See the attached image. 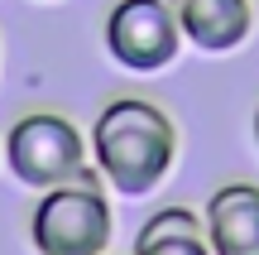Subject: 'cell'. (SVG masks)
Masks as SVG:
<instances>
[{
  "label": "cell",
  "mask_w": 259,
  "mask_h": 255,
  "mask_svg": "<svg viewBox=\"0 0 259 255\" xmlns=\"http://www.w3.org/2000/svg\"><path fill=\"white\" fill-rule=\"evenodd\" d=\"M211 255H259V183H221L202 207Z\"/></svg>",
  "instance_id": "cell-5"
},
{
  "label": "cell",
  "mask_w": 259,
  "mask_h": 255,
  "mask_svg": "<svg viewBox=\"0 0 259 255\" xmlns=\"http://www.w3.org/2000/svg\"><path fill=\"white\" fill-rule=\"evenodd\" d=\"M115 212L96 169L38 193L29 212V246L38 255H111Z\"/></svg>",
  "instance_id": "cell-2"
},
{
  "label": "cell",
  "mask_w": 259,
  "mask_h": 255,
  "mask_svg": "<svg viewBox=\"0 0 259 255\" xmlns=\"http://www.w3.org/2000/svg\"><path fill=\"white\" fill-rule=\"evenodd\" d=\"M101 44L130 72H163L183 53V29L168 0H115L106 10Z\"/></svg>",
  "instance_id": "cell-4"
},
{
  "label": "cell",
  "mask_w": 259,
  "mask_h": 255,
  "mask_svg": "<svg viewBox=\"0 0 259 255\" xmlns=\"http://www.w3.org/2000/svg\"><path fill=\"white\" fill-rule=\"evenodd\" d=\"M130 255H211V246H206V227H202V212L183 207V202L149 212V217L139 222V231H135Z\"/></svg>",
  "instance_id": "cell-7"
},
{
  "label": "cell",
  "mask_w": 259,
  "mask_h": 255,
  "mask_svg": "<svg viewBox=\"0 0 259 255\" xmlns=\"http://www.w3.org/2000/svg\"><path fill=\"white\" fill-rule=\"evenodd\" d=\"M254 144H259V106H254Z\"/></svg>",
  "instance_id": "cell-8"
},
{
  "label": "cell",
  "mask_w": 259,
  "mask_h": 255,
  "mask_svg": "<svg viewBox=\"0 0 259 255\" xmlns=\"http://www.w3.org/2000/svg\"><path fill=\"white\" fill-rule=\"evenodd\" d=\"M92 169L120 198H149L178 164V125L149 96H115L96 111L92 130Z\"/></svg>",
  "instance_id": "cell-1"
},
{
  "label": "cell",
  "mask_w": 259,
  "mask_h": 255,
  "mask_svg": "<svg viewBox=\"0 0 259 255\" xmlns=\"http://www.w3.org/2000/svg\"><path fill=\"white\" fill-rule=\"evenodd\" d=\"M5 169L15 183L34 193H48L58 183H72L92 169V144H87L82 125H72L63 111H29L5 130Z\"/></svg>",
  "instance_id": "cell-3"
},
{
  "label": "cell",
  "mask_w": 259,
  "mask_h": 255,
  "mask_svg": "<svg viewBox=\"0 0 259 255\" xmlns=\"http://www.w3.org/2000/svg\"><path fill=\"white\" fill-rule=\"evenodd\" d=\"M197 53H235L254 34V0H168Z\"/></svg>",
  "instance_id": "cell-6"
}]
</instances>
